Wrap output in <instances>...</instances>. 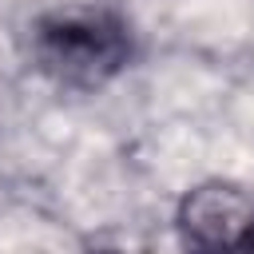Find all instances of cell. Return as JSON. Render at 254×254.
Instances as JSON below:
<instances>
[{"mask_svg":"<svg viewBox=\"0 0 254 254\" xmlns=\"http://www.w3.org/2000/svg\"><path fill=\"white\" fill-rule=\"evenodd\" d=\"M179 226L194 246H246L254 234V202L230 183H206L183 198Z\"/></svg>","mask_w":254,"mask_h":254,"instance_id":"7a4b0ae2","label":"cell"},{"mask_svg":"<svg viewBox=\"0 0 254 254\" xmlns=\"http://www.w3.org/2000/svg\"><path fill=\"white\" fill-rule=\"evenodd\" d=\"M32 56L64 87H99L131 60V36L107 8H64L36 24Z\"/></svg>","mask_w":254,"mask_h":254,"instance_id":"6da1fadb","label":"cell"},{"mask_svg":"<svg viewBox=\"0 0 254 254\" xmlns=\"http://www.w3.org/2000/svg\"><path fill=\"white\" fill-rule=\"evenodd\" d=\"M246 246H254V234H250V242H246Z\"/></svg>","mask_w":254,"mask_h":254,"instance_id":"3957f363","label":"cell"}]
</instances>
